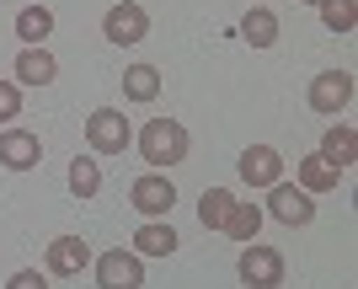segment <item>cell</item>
<instances>
[{"mask_svg":"<svg viewBox=\"0 0 358 289\" xmlns=\"http://www.w3.org/2000/svg\"><path fill=\"white\" fill-rule=\"evenodd\" d=\"M134 145L139 155H145L150 167H177V161H187V129H182L177 118H150L145 129H134Z\"/></svg>","mask_w":358,"mask_h":289,"instance_id":"6da1fadb","label":"cell"},{"mask_svg":"<svg viewBox=\"0 0 358 289\" xmlns=\"http://www.w3.org/2000/svg\"><path fill=\"white\" fill-rule=\"evenodd\" d=\"M86 145L96 155H123L134 145V123L123 118V107H96L86 118Z\"/></svg>","mask_w":358,"mask_h":289,"instance_id":"7a4b0ae2","label":"cell"},{"mask_svg":"<svg viewBox=\"0 0 358 289\" xmlns=\"http://www.w3.org/2000/svg\"><path fill=\"white\" fill-rule=\"evenodd\" d=\"M91 268H96V284L102 289H145V262H139V252L107 246V252L91 258Z\"/></svg>","mask_w":358,"mask_h":289,"instance_id":"3957f363","label":"cell"},{"mask_svg":"<svg viewBox=\"0 0 358 289\" xmlns=\"http://www.w3.org/2000/svg\"><path fill=\"white\" fill-rule=\"evenodd\" d=\"M236 274H241L246 289H278L284 284V252H273V246H262V241H246Z\"/></svg>","mask_w":358,"mask_h":289,"instance_id":"277c9868","label":"cell"},{"mask_svg":"<svg viewBox=\"0 0 358 289\" xmlns=\"http://www.w3.org/2000/svg\"><path fill=\"white\" fill-rule=\"evenodd\" d=\"M268 214L278 220V225H289V230H299V225H310L315 220V193H305V188H289L284 177L268 188Z\"/></svg>","mask_w":358,"mask_h":289,"instance_id":"5b68a950","label":"cell"},{"mask_svg":"<svg viewBox=\"0 0 358 289\" xmlns=\"http://www.w3.org/2000/svg\"><path fill=\"white\" fill-rule=\"evenodd\" d=\"M102 32H107V43L134 48L139 38L150 32V16H145V6H134V0H118V6H113V11L102 16Z\"/></svg>","mask_w":358,"mask_h":289,"instance_id":"8992f818","label":"cell"},{"mask_svg":"<svg viewBox=\"0 0 358 289\" xmlns=\"http://www.w3.org/2000/svg\"><path fill=\"white\" fill-rule=\"evenodd\" d=\"M236 171H241L246 188H273L278 177H284V155L273 150V145H246L241 161H236Z\"/></svg>","mask_w":358,"mask_h":289,"instance_id":"52a82bcc","label":"cell"},{"mask_svg":"<svg viewBox=\"0 0 358 289\" xmlns=\"http://www.w3.org/2000/svg\"><path fill=\"white\" fill-rule=\"evenodd\" d=\"M305 102H310L315 113H343V107L353 102V76H348V70H321V76L310 80Z\"/></svg>","mask_w":358,"mask_h":289,"instance_id":"ba28073f","label":"cell"},{"mask_svg":"<svg viewBox=\"0 0 358 289\" xmlns=\"http://www.w3.org/2000/svg\"><path fill=\"white\" fill-rule=\"evenodd\" d=\"M91 252L86 246V236H54L48 241V274H59V279H80L91 268Z\"/></svg>","mask_w":358,"mask_h":289,"instance_id":"9c48e42d","label":"cell"},{"mask_svg":"<svg viewBox=\"0 0 358 289\" xmlns=\"http://www.w3.org/2000/svg\"><path fill=\"white\" fill-rule=\"evenodd\" d=\"M38 161H43L38 134H27V129H6V134H0V167L6 171H32Z\"/></svg>","mask_w":358,"mask_h":289,"instance_id":"30bf717a","label":"cell"},{"mask_svg":"<svg viewBox=\"0 0 358 289\" xmlns=\"http://www.w3.org/2000/svg\"><path fill=\"white\" fill-rule=\"evenodd\" d=\"M129 204H134L139 214H166L171 204H177V188L166 183L161 171H150V177H139V183L129 188Z\"/></svg>","mask_w":358,"mask_h":289,"instance_id":"8fae6325","label":"cell"},{"mask_svg":"<svg viewBox=\"0 0 358 289\" xmlns=\"http://www.w3.org/2000/svg\"><path fill=\"white\" fill-rule=\"evenodd\" d=\"M54 76H59V59L48 48H22L16 54V80L22 86H54Z\"/></svg>","mask_w":358,"mask_h":289,"instance_id":"7c38bea8","label":"cell"},{"mask_svg":"<svg viewBox=\"0 0 358 289\" xmlns=\"http://www.w3.org/2000/svg\"><path fill=\"white\" fill-rule=\"evenodd\" d=\"M278 11H268V6H252V11L241 16V38H246V43L252 48H273L278 43Z\"/></svg>","mask_w":358,"mask_h":289,"instance_id":"4fadbf2b","label":"cell"},{"mask_svg":"<svg viewBox=\"0 0 358 289\" xmlns=\"http://www.w3.org/2000/svg\"><path fill=\"white\" fill-rule=\"evenodd\" d=\"M321 155H327L337 171H353V161H358V134L348 129V123H331L327 139H321Z\"/></svg>","mask_w":358,"mask_h":289,"instance_id":"5bb4252c","label":"cell"},{"mask_svg":"<svg viewBox=\"0 0 358 289\" xmlns=\"http://www.w3.org/2000/svg\"><path fill=\"white\" fill-rule=\"evenodd\" d=\"M123 97H129V102H155V97H161V70L145 64V59H134L123 70Z\"/></svg>","mask_w":358,"mask_h":289,"instance_id":"9a60e30c","label":"cell"},{"mask_svg":"<svg viewBox=\"0 0 358 289\" xmlns=\"http://www.w3.org/2000/svg\"><path fill=\"white\" fill-rule=\"evenodd\" d=\"M257 230H262V209L257 204H230L224 209V225H220V236H230V241H257Z\"/></svg>","mask_w":358,"mask_h":289,"instance_id":"2e32d148","label":"cell"},{"mask_svg":"<svg viewBox=\"0 0 358 289\" xmlns=\"http://www.w3.org/2000/svg\"><path fill=\"white\" fill-rule=\"evenodd\" d=\"M343 183V171L331 167L327 155L315 150V155H305V161H299V188H305V193H331V188Z\"/></svg>","mask_w":358,"mask_h":289,"instance_id":"e0dca14e","label":"cell"},{"mask_svg":"<svg viewBox=\"0 0 358 289\" xmlns=\"http://www.w3.org/2000/svg\"><path fill=\"white\" fill-rule=\"evenodd\" d=\"M134 252L139 258H171V252H177V230L161 225V220H150V225L134 230Z\"/></svg>","mask_w":358,"mask_h":289,"instance_id":"ac0fdd59","label":"cell"},{"mask_svg":"<svg viewBox=\"0 0 358 289\" xmlns=\"http://www.w3.org/2000/svg\"><path fill=\"white\" fill-rule=\"evenodd\" d=\"M16 32H22L27 48H43V38L54 32V11H48V6H27V11L16 16Z\"/></svg>","mask_w":358,"mask_h":289,"instance_id":"d6986e66","label":"cell"},{"mask_svg":"<svg viewBox=\"0 0 358 289\" xmlns=\"http://www.w3.org/2000/svg\"><path fill=\"white\" fill-rule=\"evenodd\" d=\"M102 188V167H96V155H75L70 161V193L75 198H96Z\"/></svg>","mask_w":358,"mask_h":289,"instance_id":"ffe728a7","label":"cell"},{"mask_svg":"<svg viewBox=\"0 0 358 289\" xmlns=\"http://www.w3.org/2000/svg\"><path fill=\"white\" fill-rule=\"evenodd\" d=\"M230 204H236V198H230V188H209V193L198 198V220H203L209 230H220V225H224V209H230Z\"/></svg>","mask_w":358,"mask_h":289,"instance_id":"44dd1931","label":"cell"},{"mask_svg":"<svg viewBox=\"0 0 358 289\" xmlns=\"http://www.w3.org/2000/svg\"><path fill=\"white\" fill-rule=\"evenodd\" d=\"M321 22L331 32H353L358 27V6L353 0H321Z\"/></svg>","mask_w":358,"mask_h":289,"instance_id":"7402d4cb","label":"cell"},{"mask_svg":"<svg viewBox=\"0 0 358 289\" xmlns=\"http://www.w3.org/2000/svg\"><path fill=\"white\" fill-rule=\"evenodd\" d=\"M22 113V92H16V80H0V123H16Z\"/></svg>","mask_w":358,"mask_h":289,"instance_id":"603a6c76","label":"cell"},{"mask_svg":"<svg viewBox=\"0 0 358 289\" xmlns=\"http://www.w3.org/2000/svg\"><path fill=\"white\" fill-rule=\"evenodd\" d=\"M6 289H48V279L38 274V268H22V274L6 279Z\"/></svg>","mask_w":358,"mask_h":289,"instance_id":"cb8c5ba5","label":"cell"},{"mask_svg":"<svg viewBox=\"0 0 358 289\" xmlns=\"http://www.w3.org/2000/svg\"><path fill=\"white\" fill-rule=\"evenodd\" d=\"M305 6H321V0H305Z\"/></svg>","mask_w":358,"mask_h":289,"instance_id":"d4e9b609","label":"cell"}]
</instances>
